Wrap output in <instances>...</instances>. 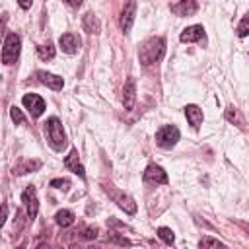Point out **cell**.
<instances>
[{
	"label": "cell",
	"mask_w": 249,
	"mask_h": 249,
	"mask_svg": "<svg viewBox=\"0 0 249 249\" xmlns=\"http://www.w3.org/2000/svg\"><path fill=\"white\" fill-rule=\"evenodd\" d=\"M165 53V41L161 37H150L148 41H144L140 45V51H138V56H140V62L144 66L148 64H154L156 60H160Z\"/></svg>",
	"instance_id": "6da1fadb"
},
{
	"label": "cell",
	"mask_w": 249,
	"mask_h": 249,
	"mask_svg": "<svg viewBox=\"0 0 249 249\" xmlns=\"http://www.w3.org/2000/svg\"><path fill=\"white\" fill-rule=\"evenodd\" d=\"M45 132H47V138L51 142V146L54 150H62L66 146V134H64V128H62V123L56 119V117H51L47 119L45 123Z\"/></svg>",
	"instance_id": "7a4b0ae2"
},
{
	"label": "cell",
	"mask_w": 249,
	"mask_h": 249,
	"mask_svg": "<svg viewBox=\"0 0 249 249\" xmlns=\"http://www.w3.org/2000/svg\"><path fill=\"white\" fill-rule=\"evenodd\" d=\"M21 51V39L16 33H8L4 39V49H2V62L4 64H14L19 56Z\"/></svg>",
	"instance_id": "3957f363"
},
{
	"label": "cell",
	"mask_w": 249,
	"mask_h": 249,
	"mask_svg": "<svg viewBox=\"0 0 249 249\" xmlns=\"http://www.w3.org/2000/svg\"><path fill=\"white\" fill-rule=\"evenodd\" d=\"M179 136H181V132H179L177 126L165 124V126H161V128L156 132V142H158V146H161V148H173V146L177 144Z\"/></svg>",
	"instance_id": "277c9868"
},
{
	"label": "cell",
	"mask_w": 249,
	"mask_h": 249,
	"mask_svg": "<svg viewBox=\"0 0 249 249\" xmlns=\"http://www.w3.org/2000/svg\"><path fill=\"white\" fill-rule=\"evenodd\" d=\"M21 200H23L27 218H29V220H35V216H37V212H39V202H37V191H35L33 185L25 187V191L21 193Z\"/></svg>",
	"instance_id": "5b68a950"
},
{
	"label": "cell",
	"mask_w": 249,
	"mask_h": 249,
	"mask_svg": "<svg viewBox=\"0 0 249 249\" xmlns=\"http://www.w3.org/2000/svg\"><path fill=\"white\" fill-rule=\"evenodd\" d=\"M21 103H23V107L31 113V117H41L43 111H45V101H43V97L37 95V93H25L23 99H21Z\"/></svg>",
	"instance_id": "8992f818"
},
{
	"label": "cell",
	"mask_w": 249,
	"mask_h": 249,
	"mask_svg": "<svg viewBox=\"0 0 249 249\" xmlns=\"http://www.w3.org/2000/svg\"><path fill=\"white\" fill-rule=\"evenodd\" d=\"M134 14H136V0H126L123 6V12H121V19H119V25L124 33L130 31L132 21H134Z\"/></svg>",
	"instance_id": "52a82bcc"
},
{
	"label": "cell",
	"mask_w": 249,
	"mask_h": 249,
	"mask_svg": "<svg viewBox=\"0 0 249 249\" xmlns=\"http://www.w3.org/2000/svg\"><path fill=\"white\" fill-rule=\"evenodd\" d=\"M144 181L146 183H152V185H165L167 183V173L156 165V163H150L144 171Z\"/></svg>",
	"instance_id": "ba28073f"
},
{
	"label": "cell",
	"mask_w": 249,
	"mask_h": 249,
	"mask_svg": "<svg viewBox=\"0 0 249 249\" xmlns=\"http://www.w3.org/2000/svg\"><path fill=\"white\" fill-rule=\"evenodd\" d=\"M107 193H111V196L115 198V202L119 204V208H123L126 214H134L136 212V202L128 195H123V193L113 191V189H107Z\"/></svg>",
	"instance_id": "9c48e42d"
},
{
	"label": "cell",
	"mask_w": 249,
	"mask_h": 249,
	"mask_svg": "<svg viewBox=\"0 0 249 249\" xmlns=\"http://www.w3.org/2000/svg\"><path fill=\"white\" fill-rule=\"evenodd\" d=\"M134 103H136V82L130 76L123 88V105H124V109H132Z\"/></svg>",
	"instance_id": "30bf717a"
},
{
	"label": "cell",
	"mask_w": 249,
	"mask_h": 249,
	"mask_svg": "<svg viewBox=\"0 0 249 249\" xmlns=\"http://www.w3.org/2000/svg\"><path fill=\"white\" fill-rule=\"evenodd\" d=\"M37 78H39V82H41L43 86H47V88H51V89H54V91L62 89V86H64V82H62L60 76L51 74V72H45V70H39V72H37Z\"/></svg>",
	"instance_id": "8fae6325"
},
{
	"label": "cell",
	"mask_w": 249,
	"mask_h": 249,
	"mask_svg": "<svg viewBox=\"0 0 249 249\" xmlns=\"http://www.w3.org/2000/svg\"><path fill=\"white\" fill-rule=\"evenodd\" d=\"M198 10L196 0H179L177 4L171 6V12L177 16H195Z\"/></svg>",
	"instance_id": "7c38bea8"
},
{
	"label": "cell",
	"mask_w": 249,
	"mask_h": 249,
	"mask_svg": "<svg viewBox=\"0 0 249 249\" xmlns=\"http://www.w3.org/2000/svg\"><path fill=\"white\" fill-rule=\"evenodd\" d=\"M58 45H60V49H62L64 53L74 54V53L80 49V39H78L74 33H64V35H60Z\"/></svg>",
	"instance_id": "4fadbf2b"
},
{
	"label": "cell",
	"mask_w": 249,
	"mask_h": 249,
	"mask_svg": "<svg viewBox=\"0 0 249 249\" xmlns=\"http://www.w3.org/2000/svg\"><path fill=\"white\" fill-rule=\"evenodd\" d=\"M179 39H181L183 43L200 41V39H204V27H202V25H191V27H187V29L181 31Z\"/></svg>",
	"instance_id": "5bb4252c"
},
{
	"label": "cell",
	"mask_w": 249,
	"mask_h": 249,
	"mask_svg": "<svg viewBox=\"0 0 249 249\" xmlns=\"http://www.w3.org/2000/svg\"><path fill=\"white\" fill-rule=\"evenodd\" d=\"M185 117H187V121H189V124L193 128H198L202 124V119H204L202 109L198 105H187L185 107Z\"/></svg>",
	"instance_id": "9a60e30c"
},
{
	"label": "cell",
	"mask_w": 249,
	"mask_h": 249,
	"mask_svg": "<svg viewBox=\"0 0 249 249\" xmlns=\"http://www.w3.org/2000/svg\"><path fill=\"white\" fill-rule=\"evenodd\" d=\"M64 165H66L72 173H76V175H80V177H84V175H86L84 165L80 163V160H78V152H76V150H70V154H68V156H66V160H64Z\"/></svg>",
	"instance_id": "2e32d148"
},
{
	"label": "cell",
	"mask_w": 249,
	"mask_h": 249,
	"mask_svg": "<svg viewBox=\"0 0 249 249\" xmlns=\"http://www.w3.org/2000/svg\"><path fill=\"white\" fill-rule=\"evenodd\" d=\"M39 167H41V161H39V160H23L21 163H18V165L14 167V175H25V173L35 171V169H39Z\"/></svg>",
	"instance_id": "e0dca14e"
},
{
	"label": "cell",
	"mask_w": 249,
	"mask_h": 249,
	"mask_svg": "<svg viewBox=\"0 0 249 249\" xmlns=\"http://www.w3.org/2000/svg\"><path fill=\"white\" fill-rule=\"evenodd\" d=\"M82 25H84V29L88 31V33H99L101 31V25H99V19L91 14V12H88L86 16H84V21H82Z\"/></svg>",
	"instance_id": "ac0fdd59"
},
{
	"label": "cell",
	"mask_w": 249,
	"mask_h": 249,
	"mask_svg": "<svg viewBox=\"0 0 249 249\" xmlns=\"http://www.w3.org/2000/svg\"><path fill=\"white\" fill-rule=\"evenodd\" d=\"M54 222L58 226H62V228H68V226L74 224V214L70 210H58L56 216H54Z\"/></svg>",
	"instance_id": "d6986e66"
},
{
	"label": "cell",
	"mask_w": 249,
	"mask_h": 249,
	"mask_svg": "<svg viewBox=\"0 0 249 249\" xmlns=\"http://www.w3.org/2000/svg\"><path fill=\"white\" fill-rule=\"evenodd\" d=\"M37 54H39V58H43V60H51V58L54 56V47H53L51 43L39 45V47H37Z\"/></svg>",
	"instance_id": "ffe728a7"
},
{
	"label": "cell",
	"mask_w": 249,
	"mask_h": 249,
	"mask_svg": "<svg viewBox=\"0 0 249 249\" xmlns=\"http://www.w3.org/2000/svg\"><path fill=\"white\" fill-rule=\"evenodd\" d=\"M158 235H160L165 243H169V245L175 241V235H173V231H171L169 228H160V230H158Z\"/></svg>",
	"instance_id": "44dd1931"
},
{
	"label": "cell",
	"mask_w": 249,
	"mask_h": 249,
	"mask_svg": "<svg viewBox=\"0 0 249 249\" xmlns=\"http://www.w3.org/2000/svg\"><path fill=\"white\" fill-rule=\"evenodd\" d=\"M198 245H200V247H224V243L218 241V239H214V237H202V239L198 241Z\"/></svg>",
	"instance_id": "7402d4cb"
},
{
	"label": "cell",
	"mask_w": 249,
	"mask_h": 249,
	"mask_svg": "<svg viewBox=\"0 0 249 249\" xmlns=\"http://www.w3.org/2000/svg\"><path fill=\"white\" fill-rule=\"evenodd\" d=\"M237 35H239V37L249 35V16H245V18L239 21V25H237Z\"/></svg>",
	"instance_id": "603a6c76"
},
{
	"label": "cell",
	"mask_w": 249,
	"mask_h": 249,
	"mask_svg": "<svg viewBox=\"0 0 249 249\" xmlns=\"http://www.w3.org/2000/svg\"><path fill=\"white\" fill-rule=\"evenodd\" d=\"M51 187L60 189V191H66V189L70 187V181H68V179H53V181H51Z\"/></svg>",
	"instance_id": "cb8c5ba5"
},
{
	"label": "cell",
	"mask_w": 249,
	"mask_h": 249,
	"mask_svg": "<svg viewBox=\"0 0 249 249\" xmlns=\"http://www.w3.org/2000/svg\"><path fill=\"white\" fill-rule=\"evenodd\" d=\"M10 115H12V119H14L18 124H21V123H23V113H21V109H18L16 105L10 109Z\"/></svg>",
	"instance_id": "d4e9b609"
},
{
	"label": "cell",
	"mask_w": 249,
	"mask_h": 249,
	"mask_svg": "<svg viewBox=\"0 0 249 249\" xmlns=\"http://www.w3.org/2000/svg\"><path fill=\"white\" fill-rule=\"evenodd\" d=\"M82 237H86V239H95V237H97V228H86V230L82 231Z\"/></svg>",
	"instance_id": "484cf974"
},
{
	"label": "cell",
	"mask_w": 249,
	"mask_h": 249,
	"mask_svg": "<svg viewBox=\"0 0 249 249\" xmlns=\"http://www.w3.org/2000/svg\"><path fill=\"white\" fill-rule=\"evenodd\" d=\"M226 117H228V121H237V123H241V121H239V117H237V113H235V109H233V107H228V111H226Z\"/></svg>",
	"instance_id": "4316f807"
},
{
	"label": "cell",
	"mask_w": 249,
	"mask_h": 249,
	"mask_svg": "<svg viewBox=\"0 0 249 249\" xmlns=\"http://www.w3.org/2000/svg\"><path fill=\"white\" fill-rule=\"evenodd\" d=\"M18 4H19L23 10H29V8H31V4H33V0H18Z\"/></svg>",
	"instance_id": "83f0119b"
},
{
	"label": "cell",
	"mask_w": 249,
	"mask_h": 249,
	"mask_svg": "<svg viewBox=\"0 0 249 249\" xmlns=\"http://www.w3.org/2000/svg\"><path fill=\"white\" fill-rule=\"evenodd\" d=\"M68 6H72V8H78V6H82V2L84 0H64Z\"/></svg>",
	"instance_id": "f1b7e54d"
}]
</instances>
